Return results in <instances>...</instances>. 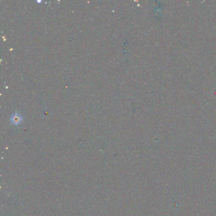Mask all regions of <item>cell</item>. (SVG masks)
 Wrapping results in <instances>:
<instances>
[{"label":"cell","mask_w":216,"mask_h":216,"mask_svg":"<svg viewBox=\"0 0 216 216\" xmlns=\"http://www.w3.org/2000/svg\"><path fill=\"white\" fill-rule=\"evenodd\" d=\"M11 121L14 124H19L22 121V117L19 114H15L12 116Z\"/></svg>","instance_id":"1"}]
</instances>
